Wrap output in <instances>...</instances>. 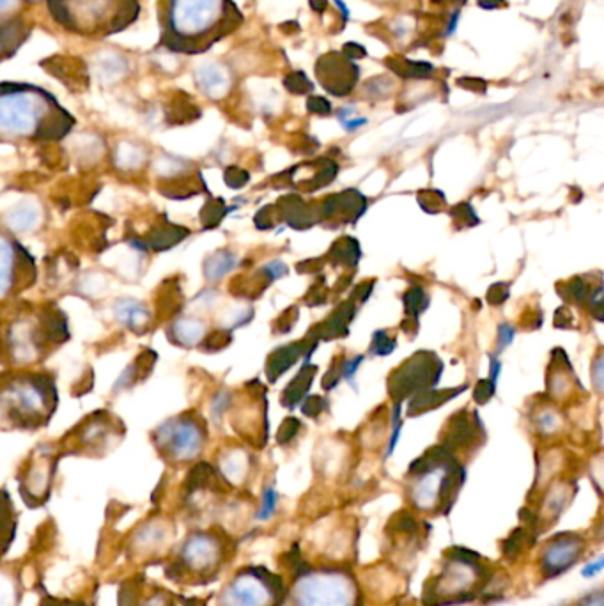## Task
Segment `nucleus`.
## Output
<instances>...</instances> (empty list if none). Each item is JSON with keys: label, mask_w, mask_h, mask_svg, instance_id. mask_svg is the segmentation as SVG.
<instances>
[{"label": "nucleus", "mask_w": 604, "mask_h": 606, "mask_svg": "<svg viewBox=\"0 0 604 606\" xmlns=\"http://www.w3.org/2000/svg\"><path fill=\"white\" fill-rule=\"evenodd\" d=\"M62 31L105 39L130 29L140 16L139 0H45Z\"/></svg>", "instance_id": "3"}, {"label": "nucleus", "mask_w": 604, "mask_h": 606, "mask_svg": "<svg viewBox=\"0 0 604 606\" xmlns=\"http://www.w3.org/2000/svg\"><path fill=\"white\" fill-rule=\"evenodd\" d=\"M316 371H318V369L314 366L303 367L295 380L289 383V387H287L284 396H282V404H284V406L293 408V406H296V404L302 401L303 396L309 392V387L312 385V381H314V373H316Z\"/></svg>", "instance_id": "15"}, {"label": "nucleus", "mask_w": 604, "mask_h": 606, "mask_svg": "<svg viewBox=\"0 0 604 606\" xmlns=\"http://www.w3.org/2000/svg\"><path fill=\"white\" fill-rule=\"evenodd\" d=\"M465 390L466 385L457 387V389H431L427 390V392H422L419 396H415L411 399L410 406H408V415H410V417H417V415H422V413L436 410V408H440L443 403H447L450 399H454V397L459 396V394H463Z\"/></svg>", "instance_id": "13"}, {"label": "nucleus", "mask_w": 604, "mask_h": 606, "mask_svg": "<svg viewBox=\"0 0 604 606\" xmlns=\"http://www.w3.org/2000/svg\"><path fill=\"white\" fill-rule=\"evenodd\" d=\"M330 257L337 265L357 266L360 259V247L358 241L353 238H342L333 245Z\"/></svg>", "instance_id": "21"}, {"label": "nucleus", "mask_w": 604, "mask_h": 606, "mask_svg": "<svg viewBox=\"0 0 604 606\" xmlns=\"http://www.w3.org/2000/svg\"><path fill=\"white\" fill-rule=\"evenodd\" d=\"M450 217L454 220V226L457 229H470V227L479 224V217L468 202H461L454 208H450Z\"/></svg>", "instance_id": "24"}, {"label": "nucleus", "mask_w": 604, "mask_h": 606, "mask_svg": "<svg viewBox=\"0 0 604 606\" xmlns=\"http://www.w3.org/2000/svg\"><path fill=\"white\" fill-rule=\"evenodd\" d=\"M419 204L427 213H442L447 210V199L440 190H422Z\"/></svg>", "instance_id": "25"}, {"label": "nucleus", "mask_w": 604, "mask_h": 606, "mask_svg": "<svg viewBox=\"0 0 604 606\" xmlns=\"http://www.w3.org/2000/svg\"><path fill=\"white\" fill-rule=\"evenodd\" d=\"M509 284L498 282L495 286H491L488 291V302L491 305H502L509 298Z\"/></svg>", "instance_id": "34"}, {"label": "nucleus", "mask_w": 604, "mask_h": 606, "mask_svg": "<svg viewBox=\"0 0 604 606\" xmlns=\"http://www.w3.org/2000/svg\"><path fill=\"white\" fill-rule=\"evenodd\" d=\"M158 47L178 55H202L245 24L236 0H158Z\"/></svg>", "instance_id": "1"}, {"label": "nucleus", "mask_w": 604, "mask_h": 606, "mask_svg": "<svg viewBox=\"0 0 604 606\" xmlns=\"http://www.w3.org/2000/svg\"><path fill=\"white\" fill-rule=\"evenodd\" d=\"M355 312L357 309H355V296H353L349 302L342 303L341 307L333 312L323 325H318L314 330H310V337H314V341H319V339H335V337L348 334L349 321L355 318Z\"/></svg>", "instance_id": "12"}, {"label": "nucleus", "mask_w": 604, "mask_h": 606, "mask_svg": "<svg viewBox=\"0 0 604 606\" xmlns=\"http://www.w3.org/2000/svg\"><path fill=\"white\" fill-rule=\"evenodd\" d=\"M247 181V172L241 171L238 167H231L225 171V183L231 188H241L243 185H247Z\"/></svg>", "instance_id": "35"}, {"label": "nucleus", "mask_w": 604, "mask_h": 606, "mask_svg": "<svg viewBox=\"0 0 604 606\" xmlns=\"http://www.w3.org/2000/svg\"><path fill=\"white\" fill-rule=\"evenodd\" d=\"M225 213H229V208L225 206L222 201L208 202L201 211L202 222H204V227L206 229H211V227H217L220 222H222V218L225 217Z\"/></svg>", "instance_id": "26"}, {"label": "nucleus", "mask_w": 604, "mask_h": 606, "mask_svg": "<svg viewBox=\"0 0 604 606\" xmlns=\"http://www.w3.org/2000/svg\"><path fill=\"white\" fill-rule=\"evenodd\" d=\"M307 107H309L310 112H314V114H321V116H328V114L332 112L330 103H328L325 98H319V96L310 98L309 103H307Z\"/></svg>", "instance_id": "39"}, {"label": "nucleus", "mask_w": 604, "mask_h": 606, "mask_svg": "<svg viewBox=\"0 0 604 606\" xmlns=\"http://www.w3.org/2000/svg\"><path fill=\"white\" fill-rule=\"evenodd\" d=\"M500 371H502V362H500L495 355H491V357H489V374H491L489 378H491L493 381L498 380Z\"/></svg>", "instance_id": "41"}, {"label": "nucleus", "mask_w": 604, "mask_h": 606, "mask_svg": "<svg viewBox=\"0 0 604 606\" xmlns=\"http://www.w3.org/2000/svg\"><path fill=\"white\" fill-rule=\"evenodd\" d=\"M277 502H279V497H277V493H275L273 488H268V490L264 491L263 505H261V511L257 513V518L259 520H268L275 513Z\"/></svg>", "instance_id": "32"}, {"label": "nucleus", "mask_w": 604, "mask_h": 606, "mask_svg": "<svg viewBox=\"0 0 604 606\" xmlns=\"http://www.w3.org/2000/svg\"><path fill=\"white\" fill-rule=\"evenodd\" d=\"M442 371L440 358L431 351H419L388 378V394L395 403L401 404L406 397L419 396L422 392L434 389V385L440 381Z\"/></svg>", "instance_id": "4"}, {"label": "nucleus", "mask_w": 604, "mask_h": 606, "mask_svg": "<svg viewBox=\"0 0 604 606\" xmlns=\"http://www.w3.org/2000/svg\"><path fill=\"white\" fill-rule=\"evenodd\" d=\"M514 335H516V328H512L507 323L500 325V328H498V351L507 348L511 344L512 339H514Z\"/></svg>", "instance_id": "38"}, {"label": "nucleus", "mask_w": 604, "mask_h": 606, "mask_svg": "<svg viewBox=\"0 0 604 606\" xmlns=\"http://www.w3.org/2000/svg\"><path fill=\"white\" fill-rule=\"evenodd\" d=\"M6 222L13 231H29V229L38 226L39 210L32 204H22V206L11 210Z\"/></svg>", "instance_id": "18"}, {"label": "nucleus", "mask_w": 604, "mask_h": 606, "mask_svg": "<svg viewBox=\"0 0 604 606\" xmlns=\"http://www.w3.org/2000/svg\"><path fill=\"white\" fill-rule=\"evenodd\" d=\"M403 302L404 311H406L408 319H417L422 312L426 311L427 305H429V298H427L424 289L419 288V286H413V288L406 291Z\"/></svg>", "instance_id": "23"}, {"label": "nucleus", "mask_w": 604, "mask_h": 606, "mask_svg": "<svg viewBox=\"0 0 604 606\" xmlns=\"http://www.w3.org/2000/svg\"><path fill=\"white\" fill-rule=\"evenodd\" d=\"M535 422L539 424V429L543 433L550 435V433H555V429L560 426V415L557 412H553L551 408H544V410L535 415Z\"/></svg>", "instance_id": "29"}, {"label": "nucleus", "mask_w": 604, "mask_h": 606, "mask_svg": "<svg viewBox=\"0 0 604 606\" xmlns=\"http://www.w3.org/2000/svg\"><path fill=\"white\" fill-rule=\"evenodd\" d=\"M601 569H604V557H603V559H599V560H597V562H594V564H590L589 568H585V571H583V575H585V576L596 575V573H599V571H601Z\"/></svg>", "instance_id": "42"}, {"label": "nucleus", "mask_w": 604, "mask_h": 606, "mask_svg": "<svg viewBox=\"0 0 604 606\" xmlns=\"http://www.w3.org/2000/svg\"><path fill=\"white\" fill-rule=\"evenodd\" d=\"M564 302L585 307L592 318L604 323V284L599 277H574L558 284Z\"/></svg>", "instance_id": "6"}, {"label": "nucleus", "mask_w": 604, "mask_h": 606, "mask_svg": "<svg viewBox=\"0 0 604 606\" xmlns=\"http://www.w3.org/2000/svg\"><path fill=\"white\" fill-rule=\"evenodd\" d=\"M77 125L54 94L25 82H2L0 132L4 139L61 140Z\"/></svg>", "instance_id": "2"}, {"label": "nucleus", "mask_w": 604, "mask_h": 606, "mask_svg": "<svg viewBox=\"0 0 604 606\" xmlns=\"http://www.w3.org/2000/svg\"><path fill=\"white\" fill-rule=\"evenodd\" d=\"M188 236V229L178 226H163L156 233L149 234V245L155 250H167Z\"/></svg>", "instance_id": "19"}, {"label": "nucleus", "mask_w": 604, "mask_h": 606, "mask_svg": "<svg viewBox=\"0 0 604 606\" xmlns=\"http://www.w3.org/2000/svg\"><path fill=\"white\" fill-rule=\"evenodd\" d=\"M357 64L351 61V55L330 52L321 55L316 63V77L326 93L333 96H346L357 86Z\"/></svg>", "instance_id": "5"}, {"label": "nucleus", "mask_w": 604, "mask_h": 606, "mask_svg": "<svg viewBox=\"0 0 604 606\" xmlns=\"http://www.w3.org/2000/svg\"><path fill=\"white\" fill-rule=\"evenodd\" d=\"M158 440L167 443L176 458H192L201 449V429L192 420L167 422L158 429Z\"/></svg>", "instance_id": "8"}, {"label": "nucleus", "mask_w": 604, "mask_h": 606, "mask_svg": "<svg viewBox=\"0 0 604 606\" xmlns=\"http://www.w3.org/2000/svg\"><path fill=\"white\" fill-rule=\"evenodd\" d=\"M477 435H484L481 420L477 419V413H468L466 410L452 415L443 431L445 447L449 451L456 447H470L473 442H477Z\"/></svg>", "instance_id": "9"}, {"label": "nucleus", "mask_w": 604, "mask_h": 606, "mask_svg": "<svg viewBox=\"0 0 604 606\" xmlns=\"http://www.w3.org/2000/svg\"><path fill=\"white\" fill-rule=\"evenodd\" d=\"M25 4H29V6H36L39 2H43V0H24Z\"/></svg>", "instance_id": "43"}, {"label": "nucleus", "mask_w": 604, "mask_h": 606, "mask_svg": "<svg viewBox=\"0 0 604 606\" xmlns=\"http://www.w3.org/2000/svg\"><path fill=\"white\" fill-rule=\"evenodd\" d=\"M495 389L496 381L491 380V378H488V380H481L475 385L473 399L479 404H486L491 397L495 396Z\"/></svg>", "instance_id": "31"}, {"label": "nucleus", "mask_w": 604, "mask_h": 606, "mask_svg": "<svg viewBox=\"0 0 604 606\" xmlns=\"http://www.w3.org/2000/svg\"><path fill=\"white\" fill-rule=\"evenodd\" d=\"M257 592L252 585H243L238 587L234 585L233 591H231V601L236 606H254L257 603Z\"/></svg>", "instance_id": "28"}, {"label": "nucleus", "mask_w": 604, "mask_h": 606, "mask_svg": "<svg viewBox=\"0 0 604 606\" xmlns=\"http://www.w3.org/2000/svg\"><path fill=\"white\" fill-rule=\"evenodd\" d=\"M395 350V339L385 332V330H378L376 334L372 335L371 353L372 355H390Z\"/></svg>", "instance_id": "27"}, {"label": "nucleus", "mask_w": 604, "mask_h": 606, "mask_svg": "<svg viewBox=\"0 0 604 606\" xmlns=\"http://www.w3.org/2000/svg\"><path fill=\"white\" fill-rule=\"evenodd\" d=\"M211 479V468L208 465H199L190 472L188 477V486L194 490V488H202L206 482Z\"/></svg>", "instance_id": "33"}, {"label": "nucleus", "mask_w": 604, "mask_h": 606, "mask_svg": "<svg viewBox=\"0 0 604 606\" xmlns=\"http://www.w3.org/2000/svg\"><path fill=\"white\" fill-rule=\"evenodd\" d=\"M300 429V422L296 419H287L282 426H280L279 436L277 440L279 443L291 442L296 436V431Z\"/></svg>", "instance_id": "36"}, {"label": "nucleus", "mask_w": 604, "mask_h": 606, "mask_svg": "<svg viewBox=\"0 0 604 606\" xmlns=\"http://www.w3.org/2000/svg\"><path fill=\"white\" fill-rule=\"evenodd\" d=\"M367 199L357 190H346L342 194L330 195L323 202V215L326 218L344 217V222H357L364 215Z\"/></svg>", "instance_id": "10"}, {"label": "nucleus", "mask_w": 604, "mask_h": 606, "mask_svg": "<svg viewBox=\"0 0 604 606\" xmlns=\"http://www.w3.org/2000/svg\"><path fill=\"white\" fill-rule=\"evenodd\" d=\"M326 404L321 397L314 396L307 399V403L303 404L302 412L309 417H318L319 413L325 410Z\"/></svg>", "instance_id": "37"}, {"label": "nucleus", "mask_w": 604, "mask_h": 606, "mask_svg": "<svg viewBox=\"0 0 604 606\" xmlns=\"http://www.w3.org/2000/svg\"><path fill=\"white\" fill-rule=\"evenodd\" d=\"M362 360H364V357L351 358V360L342 362V376L346 380H351L355 376V373H357L358 366L362 364Z\"/></svg>", "instance_id": "40"}, {"label": "nucleus", "mask_w": 604, "mask_h": 606, "mask_svg": "<svg viewBox=\"0 0 604 606\" xmlns=\"http://www.w3.org/2000/svg\"><path fill=\"white\" fill-rule=\"evenodd\" d=\"M172 334H174L179 344L194 346V344L201 341L202 334H204V325L199 321H194V319H181L172 328Z\"/></svg>", "instance_id": "22"}, {"label": "nucleus", "mask_w": 604, "mask_h": 606, "mask_svg": "<svg viewBox=\"0 0 604 606\" xmlns=\"http://www.w3.org/2000/svg\"><path fill=\"white\" fill-rule=\"evenodd\" d=\"M116 314L119 321H123L133 330L144 327L149 321L148 311L140 303L132 302V300L117 303Z\"/></svg>", "instance_id": "17"}, {"label": "nucleus", "mask_w": 604, "mask_h": 606, "mask_svg": "<svg viewBox=\"0 0 604 606\" xmlns=\"http://www.w3.org/2000/svg\"><path fill=\"white\" fill-rule=\"evenodd\" d=\"M234 266H236V256H234L231 250H220L217 254H213L206 261L204 266V272H206V279L218 280L224 277L225 273L231 272Z\"/></svg>", "instance_id": "20"}, {"label": "nucleus", "mask_w": 604, "mask_h": 606, "mask_svg": "<svg viewBox=\"0 0 604 606\" xmlns=\"http://www.w3.org/2000/svg\"><path fill=\"white\" fill-rule=\"evenodd\" d=\"M47 404H55L54 387L47 378H29L13 389V406L22 417L36 419L45 413Z\"/></svg>", "instance_id": "7"}, {"label": "nucleus", "mask_w": 604, "mask_h": 606, "mask_svg": "<svg viewBox=\"0 0 604 606\" xmlns=\"http://www.w3.org/2000/svg\"><path fill=\"white\" fill-rule=\"evenodd\" d=\"M302 344L303 342H300V344L296 342V344H289L286 348L273 351L270 358H268V364H266L268 380H277L280 374L286 373L287 369L295 364L296 358L300 357V353H302Z\"/></svg>", "instance_id": "14"}, {"label": "nucleus", "mask_w": 604, "mask_h": 606, "mask_svg": "<svg viewBox=\"0 0 604 606\" xmlns=\"http://www.w3.org/2000/svg\"><path fill=\"white\" fill-rule=\"evenodd\" d=\"M282 210H284V218L291 226L296 229H305L312 226V220H309V208L305 206V202L296 197V195H287L282 199Z\"/></svg>", "instance_id": "16"}, {"label": "nucleus", "mask_w": 604, "mask_h": 606, "mask_svg": "<svg viewBox=\"0 0 604 606\" xmlns=\"http://www.w3.org/2000/svg\"><path fill=\"white\" fill-rule=\"evenodd\" d=\"M558 358H551L550 371H548V390H550L551 396L555 397L557 401L564 399V397L573 394L574 390L571 389L574 380V371L571 367L569 358L566 357L564 351L557 350Z\"/></svg>", "instance_id": "11"}, {"label": "nucleus", "mask_w": 604, "mask_h": 606, "mask_svg": "<svg viewBox=\"0 0 604 606\" xmlns=\"http://www.w3.org/2000/svg\"><path fill=\"white\" fill-rule=\"evenodd\" d=\"M592 385L601 396H604V348L597 351L592 362Z\"/></svg>", "instance_id": "30"}]
</instances>
